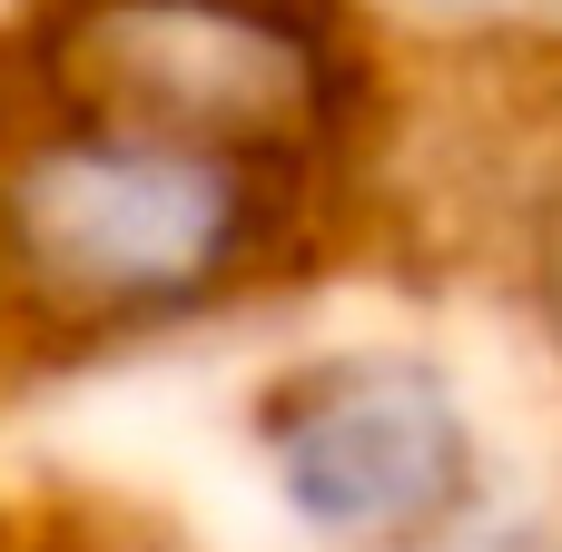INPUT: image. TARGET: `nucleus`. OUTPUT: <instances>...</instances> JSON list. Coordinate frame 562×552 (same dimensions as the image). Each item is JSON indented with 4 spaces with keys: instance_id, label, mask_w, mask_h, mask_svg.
Instances as JSON below:
<instances>
[{
    "instance_id": "nucleus-1",
    "label": "nucleus",
    "mask_w": 562,
    "mask_h": 552,
    "mask_svg": "<svg viewBox=\"0 0 562 552\" xmlns=\"http://www.w3.org/2000/svg\"><path fill=\"white\" fill-rule=\"evenodd\" d=\"M346 168L20 79L0 119V316L138 346L306 267Z\"/></svg>"
},
{
    "instance_id": "nucleus-2",
    "label": "nucleus",
    "mask_w": 562,
    "mask_h": 552,
    "mask_svg": "<svg viewBox=\"0 0 562 552\" xmlns=\"http://www.w3.org/2000/svg\"><path fill=\"white\" fill-rule=\"evenodd\" d=\"M257 454L277 504L346 552L435 543L474 504V415L415 346H336L267 385Z\"/></svg>"
},
{
    "instance_id": "nucleus-3",
    "label": "nucleus",
    "mask_w": 562,
    "mask_h": 552,
    "mask_svg": "<svg viewBox=\"0 0 562 552\" xmlns=\"http://www.w3.org/2000/svg\"><path fill=\"white\" fill-rule=\"evenodd\" d=\"M533 257H543V306H553V326H562V207L543 217V237H533Z\"/></svg>"
}]
</instances>
